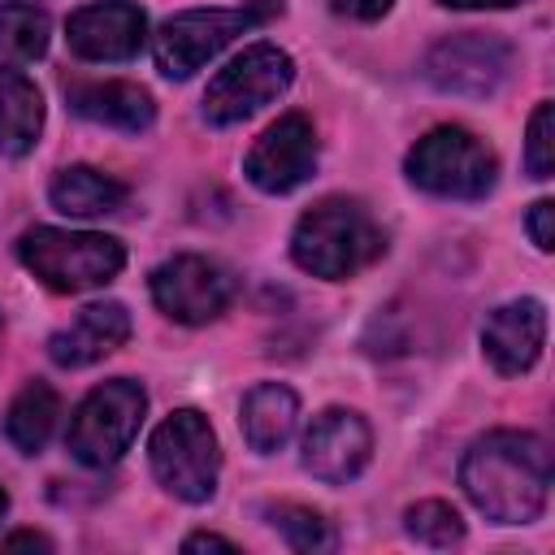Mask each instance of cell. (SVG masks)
I'll return each mask as SVG.
<instances>
[{
	"mask_svg": "<svg viewBox=\"0 0 555 555\" xmlns=\"http://www.w3.org/2000/svg\"><path fill=\"white\" fill-rule=\"evenodd\" d=\"M460 486L468 503L494 525H529L546 512L551 451L538 434L494 429L477 438L460 460Z\"/></svg>",
	"mask_w": 555,
	"mask_h": 555,
	"instance_id": "cell-1",
	"label": "cell"
},
{
	"mask_svg": "<svg viewBox=\"0 0 555 555\" xmlns=\"http://www.w3.org/2000/svg\"><path fill=\"white\" fill-rule=\"evenodd\" d=\"M386 251V234L373 221V212L360 199L330 195L312 204L291 234V256L304 273L325 282H347L360 269H369Z\"/></svg>",
	"mask_w": 555,
	"mask_h": 555,
	"instance_id": "cell-2",
	"label": "cell"
},
{
	"mask_svg": "<svg viewBox=\"0 0 555 555\" xmlns=\"http://www.w3.org/2000/svg\"><path fill=\"white\" fill-rule=\"evenodd\" d=\"M17 260L61 295L95 291L113 282L126 264V247L108 234L95 230H56V225H35L17 243Z\"/></svg>",
	"mask_w": 555,
	"mask_h": 555,
	"instance_id": "cell-3",
	"label": "cell"
},
{
	"mask_svg": "<svg viewBox=\"0 0 555 555\" xmlns=\"http://www.w3.org/2000/svg\"><path fill=\"white\" fill-rule=\"evenodd\" d=\"M282 13V0H256L243 9H186L160 22L152 35V56L165 78H191L204 69L221 48H230L238 35L260 26L264 17Z\"/></svg>",
	"mask_w": 555,
	"mask_h": 555,
	"instance_id": "cell-4",
	"label": "cell"
},
{
	"mask_svg": "<svg viewBox=\"0 0 555 555\" xmlns=\"http://www.w3.org/2000/svg\"><path fill=\"white\" fill-rule=\"evenodd\" d=\"M408 182L438 199H481L494 186V152L464 126H434L403 160Z\"/></svg>",
	"mask_w": 555,
	"mask_h": 555,
	"instance_id": "cell-5",
	"label": "cell"
},
{
	"mask_svg": "<svg viewBox=\"0 0 555 555\" xmlns=\"http://www.w3.org/2000/svg\"><path fill=\"white\" fill-rule=\"evenodd\" d=\"M147 460L156 481L182 499V503H208L217 494V473H221V451H217V434L208 425L204 412L195 408H178L169 412L152 442H147Z\"/></svg>",
	"mask_w": 555,
	"mask_h": 555,
	"instance_id": "cell-6",
	"label": "cell"
},
{
	"mask_svg": "<svg viewBox=\"0 0 555 555\" xmlns=\"http://www.w3.org/2000/svg\"><path fill=\"white\" fill-rule=\"evenodd\" d=\"M143 412H147V395L139 382L130 377H113L104 386H95L78 408H74V421H69V434H65V447L78 464L87 468H108L117 464L139 425H143Z\"/></svg>",
	"mask_w": 555,
	"mask_h": 555,
	"instance_id": "cell-7",
	"label": "cell"
},
{
	"mask_svg": "<svg viewBox=\"0 0 555 555\" xmlns=\"http://www.w3.org/2000/svg\"><path fill=\"white\" fill-rule=\"evenodd\" d=\"M291 78H295V61L278 43H251L208 82L204 117L212 126H234L256 108L273 104L291 87Z\"/></svg>",
	"mask_w": 555,
	"mask_h": 555,
	"instance_id": "cell-8",
	"label": "cell"
},
{
	"mask_svg": "<svg viewBox=\"0 0 555 555\" xmlns=\"http://www.w3.org/2000/svg\"><path fill=\"white\" fill-rule=\"evenodd\" d=\"M152 299L178 325H208L234 299V278L208 256H173L152 269Z\"/></svg>",
	"mask_w": 555,
	"mask_h": 555,
	"instance_id": "cell-9",
	"label": "cell"
},
{
	"mask_svg": "<svg viewBox=\"0 0 555 555\" xmlns=\"http://www.w3.org/2000/svg\"><path fill=\"white\" fill-rule=\"evenodd\" d=\"M512 74V48L494 35H451L442 43L429 48L425 56V78L429 87H438L442 95H494Z\"/></svg>",
	"mask_w": 555,
	"mask_h": 555,
	"instance_id": "cell-10",
	"label": "cell"
},
{
	"mask_svg": "<svg viewBox=\"0 0 555 555\" xmlns=\"http://www.w3.org/2000/svg\"><path fill=\"white\" fill-rule=\"evenodd\" d=\"M317 169V130L304 113H286L278 117L247 152L243 173L256 191L264 195H286L295 186H304Z\"/></svg>",
	"mask_w": 555,
	"mask_h": 555,
	"instance_id": "cell-11",
	"label": "cell"
},
{
	"mask_svg": "<svg viewBox=\"0 0 555 555\" xmlns=\"http://www.w3.org/2000/svg\"><path fill=\"white\" fill-rule=\"evenodd\" d=\"M373 455V434L360 412L325 408L304 434V468L325 486H347L364 473Z\"/></svg>",
	"mask_w": 555,
	"mask_h": 555,
	"instance_id": "cell-12",
	"label": "cell"
},
{
	"mask_svg": "<svg viewBox=\"0 0 555 555\" xmlns=\"http://www.w3.org/2000/svg\"><path fill=\"white\" fill-rule=\"evenodd\" d=\"M65 39L82 61H130L147 39V17L134 0H100L69 17Z\"/></svg>",
	"mask_w": 555,
	"mask_h": 555,
	"instance_id": "cell-13",
	"label": "cell"
},
{
	"mask_svg": "<svg viewBox=\"0 0 555 555\" xmlns=\"http://www.w3.org/2000/svg\"><path fill=\"white\" fill-rule=\"evenodd\" d=\"M546 343V308L542 299H512L494 308L481 325V351L494 364V373L516 377L529 373Z\"/></svg>",
	"mask_w": 555,
	"mask_h": 555,
	"instance_id": "cell-14",
	"label": "cell"
},
{
	"mask_svg": "<svg viewBox=\"0 0 555 555\" xmlns=\"http://www.w3.org/2000/svg\"><path fill=\"white\" fill-rule=\"evenodd\" d=\"M126 338H130V312L117 299H104V304H87L69 325H61L48 338V356L61 369H87L108 351H117Z\"/></svg>",
	"mask_w": 555,
	"mask_h": 555,
	"instance_id": "cell-15",
	"label": "cell"
},
{
	"mask_svg": "<svg viewBox=\"0 0 555 555\" xmlns=\"http://www.w3.org/2000/svg\"><path fill=\"white\" fill-rule=\"evenodd\" d=\"M69 108L95 126L139 134L156 121V104L143 87L134 82H74L69 87Z\"/></svg>",
	"mask_w": 555,
	"mask_h": 555,
	"instance_id": "cell-16",
	"label": "cell"
},
{
	"mask_svg": "<svg viewBox=\"0 0 555 555\" xmlns=\"http://www.w3.org/2000/svg\"><path fill=\"white\" fill-rule=\"evenodd\" d=\"M238 425H243V438L251 451L260 455H273L278 447L291 442L295 425H299V399L291 386L282 382H260L243 395V412H238Z\"/></svg>",
	"mask_w": 555,
	"mask_h": 555,
	"instance_id": "cell-17",
	"label": "cell"
},
{
	"mask_svg": "<svg viewBox=\"0 0 555 555\" xmlns=\"http://www.w3.org/2000/svg\"><path fill=\"white\" fill-rule=\"evenodd\" d=\"M43 130V100L39 87L0 56V156H26Z\"/></svg>",
	"mask_w": 555,
	"mask_h": 555,
	"instance_id": "cell-18",
	"label": "cell"
},
{
	"mask_svg": "<svg viewBox=\"0 0 555 555\" xmlns=\"http://www.w3.org/2000/svg\"><path fill=\"white\" fill-rule=\"evenodd\" d=\"M48 199L65 217H104L126 204V182H117L113 173L91 169V165H65L52 178Z\"/></svg>",
	"mask_w": 555,
	"mask_h": 555,
	"instance_id": "cell-19",
	"label": "cell"
},
{
	"mask_svg": "<svg viewBox=\"0 0 555 555\" xmlns=\"http://www.w3.org/2000/svg\"><path fill=\"white\" fill-rule=\"evenodd\" d=\"M56 416H61V399H56V390L43 386V382H30V386H22V395L9 403L4 434H9V442H13L17 451L39 455V451L48 447L52 429H56Z\"/></svg>",
	"mask_w": 555,
	"mask_h": 555,
	"instance_id": "cell-20",
	"label": "cell"
},
{
	"mask_svg": "<svg viewBox=\"0 0 555 555\" xmlns=\"http://www.w3.org/2000/svg\"><path fill=\"white\" fill-rule=\"evenodd\" d=\"M52 22L35 4H0V52L9 61H39L48 52Z\"/></svg>",
	"mask_w": 555,
	"mask_h": 555,
	"instance_id": "cell-21",
	"label": "cell"
},
{
	"mask_svg": "<svg viewBox=\"0 0 555 555\" xmlns=\"http://www.w3.org/2000/svg\"><path fill=\"white\" fill-rule=\"evenodd\" d=\"M269 525L286 538V546L291 551H299V555H325V551H334V525L321 516V512H312V507H304V503H273L269 512Z\"/></svg>",
	"mask_w": 555,
	"mask_h": 555,
	"instance_id": "cell-22",
	"label": "cell"
},
{
	"mask_svg": "<svg viewBox=\"0 0 555 555\" xmlns=\"http://www.w3.org/2000/svg\"><path fill=\"white\" fill-rule=\"evenodd\" d=\"M403 529H408V538H416V542H425V546H455V542L464 538L460 512H455L451 503H442V499H421V503H412V507L403 512Z\"/></svg>",
	"mask_w": 555,
	"mask_h": 555,
	"instance_id": "cell-23",
	"label": "cell"
},
{
	"mask_svg": "<svg viewBox=\"0 0 555 555\" xmlns=\"http://www.w3.org/2000/svg\"><path fill=\"white\" fill-rule=\"evenodd\" d=\"M525 169H529V178H551V169H555V104L551 100H542L529 117Z\"/></svg>",
	"mask_w": 555,
	"mask_h": 555,
	"instance_id": "cell-24",
	"label": "cell"
},
{
	"mask_svg": "<svg viewBox=\"0 0 555 555\" xmlns=\"http://www.w3.org/2000/svg\"><path fill=\"white\" fill-rule=\"evenodd\" d=\"M525 230H529V238H533V247H538V251H551V247H555V204H551V199L529 204Z\"/></svg>",
	"mask_w": 555,
	"mask_h": 555,
	"instance_id": "cell-25",
	"label": "cell"
},
{
	"mask_svg": "<svg viewBox=\"0 0 555 555\" xmlns=\"http://www.w3.org/2000/svg\"><path fill=\"white\" fill-rule=\"evenodd\" d=\"M338 17H351V22H377V17H386L390 13V4L395 0H325Z\"/></svg>",
	"mask_w": 555,
	"mask_h": 555,
	"instance_id": "cell-26",
	"label": "cell"
},
{
	"mask_svg": "<svg viewBox=\"0 0 555 555\" xmlns=\"http://www.w3.org/2000/svg\"><path fill=\"white\" fill-rule=\"evenodd\" d=\"M182 551L191 555V551H234V542L230 538H217V533H191L186 542H182Z\"/></svg>",
	"mask_w": 555,
	"mask_h": 555,
	"instance_id": "cell-27",
	"label": "cell"
},
{
	"mask_svg": "<svg viewBox=\"0 0 555 555\" xmlns=\"http://www.w3.org/2000/svg\"><path fill=\"white\" fill-rule=\"evenodd\" d=\"M447 9H512V4H525V0H442Z\"/></svg>",
	"mask_w": 555,
	"mask_h": 555,
	"instance_id": "cell-28",
	"label": "cell"
},
{
	"mask_svg": "<svg viewBox=\"0 0 555 555\" xmlns=\"http://www.w3.org/2000/svg\"><path fill=\"white\" fill-rule=\"evenodd\" d=\"M4 546H35V551H52V542L43 533H9Z\"/></svg>",
	"mask_w": 555,
	"mask_h": 555,
	"instance_id": "cell-29",
	"label": "cell"
},
{
	"mask_svg": "<svg viewBox=\"0 0 555 555\" xmlns=\"http://www.w3.org/2000/svg\"><path fill=\"white\" fill-rule=\"evenodd\" d=\"M4 507H9V499H4V486H0V516H4Z\"/></svg>",
	"mask_w": 555,
	"mask_h": 555,
	"instance_id": "cell-30",
	"label": "cell"
}]
</instances>
